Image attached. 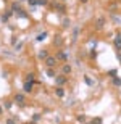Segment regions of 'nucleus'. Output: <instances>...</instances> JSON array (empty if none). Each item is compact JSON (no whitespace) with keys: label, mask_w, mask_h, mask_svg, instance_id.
Wrapping results in <instances>:
<instances>
[{"label":"nucleus","mask_w":121,"mask_h":124,"mask_svg":"<svg viewBox=\"0 0 121 124\" xmlns=\"http://www.w3.org/2000/svg\"><path fill=\"white\" fill-rule=\"evenodd\" d=\"M44 63H45V66L47 68H56V64H58V61H56V58L55 56H52V55H48L44 60Z\"/></svg>","instance_id":"nucleus-1"},{"label":"nucleus","mask_w":121,"mask_h":124,"mask_svg":"<svg viewBox=\"0 0 121 124\" xmlns=\"http://www.w3.org/2000/svg\"><path fill=\"white\" fill-rule=\"evenodd\" d=\"M66 82H68V76H65V74H58V76L55 78L56 87H61V85H65Z\"/></svg>","instance_id":"nucleus-2"},{"label":"nucleus","mask_w":121,"mask_h":124,"mask_svg":"<svg viewBox=\"0 0 121 124\" xmlns=\"http://www.w3.org/2000/svg\"><path fill=\"white\" fill-rule=\"evenodd\" d=\"M55 58H56V61H58V63H68V55H66L63 50H58V52H56Z\"/></svg>","instance_id":"nucleus-3"},{"label":"nucleus","mask_w":121,"mask_h":124,"mask_svg":"<svg viewBox=\"0 0 121 124\" xmlns=\"http://www.w3.org/2000/svg\"><path fill=\"white\" fill-rule=\"evenodd\" d=\"M13 101L16 103V105H19V106H24L26 105V97H24V93H16L15 98H13Z\"/></svg>","instance_id":"nucleus-4"},{"label":"nucleus","mask_w":121,"mask_h":124,"mask_svg":"<svg viewBox=\"0 0 121 124\" xmlns=\"http://www.w3.org/2000/svg\"><path fill=\"white\" fill-rule=\"evenodd\" d=\"M105 23H107V19H105V16H98L97 19H95V29H103V26H105Z\"/></svg>","instance_id":"nucleus-5"},{"label":"nucleus","mask_w":121,"mask_h":124,"mask_svg":"<svg viewBox=\"0 0 121 124\" xmlns=\"http://www.w3.org/2000/svg\"><path fill=\"white\" fill-rule=\"evenodd\" d=\"M63 44H65V39H63V36H61V34H56V36L53 37V45H55V47H61Z\"/></svg>","instance_id":"nucleus-6"},{"label":"nucleus","mask_w":121,"mask_h":124,"mask_svg":"<svg viewBox=\"0 0 121 124\" xmlns=\"http://www.w3.org/2000/svg\"><path fill=\"white\" fill-rule=\"evenodd\" d=\"M71 71H73V68H71L70 63H63L61 64V74H65V76H70Z\"/></svg>","instance_id":"nucleus-7"},{"label":"nucleus","mask_w":121,"mask_h":124,"mask_svg":"<svg viewBox=\"0 0 121 124\" xmlns=\"http://www.w3.org/2000/svg\"><path fill=\"white\" fill-rule=\"evenodd\" d=\"M113 44H115V48H116V50H121V34L120 32L115 34V37H113Z\"/></svg>","instance_id":"nucleus-8"},{"label":"nucleus","mask_w":121,"mask_h":124,"mask_svg":"<svg viewBox=\"0 0 121 124\" xmlns=\"http://www.w3.org/2000/svg\"><path fill=\"white\" fill-rule=\"evenodd\" d=\"M34 90V82H24L23 84V92L24 93H31Z\"/></svg>","instance_id":"nucleus-9"},{"label":"nucleus","mask_w":121,"mask_h":124,"mask_svg":"<svg viewBox=\"0 0 121 124\" xmlns=\"http://www.w3.org/2000/svg\"><path fill=\"white\" fill-rule=\"evenodd\" d=\"M52 5H53V8H55L56 11H60V13H65L66 11V7L63 3H60V2H53Z\"/></svg>","instance_id":"nucleus-10"},{"label":"nucleus","mask_w":121,"mask_h":124,"mask_svg":"<svg viewBox=\"0 0 121 124\" xmlns=\"http://www.w3.org/2000/svg\"><path fill=\"white\" fill-rule=\"evenodd\" d=\"M19 10H23L21 8V3H19V2H13V3H11V11H13V13H18Z\"/></svg>","instance_id":"nucleus-11"},{"label":"nucleus","mask_w":121,"mask_h":124,"mask_svg":"<svg viewBox=\"0 0 121 124\" xmlns=\"http://www.w3.org/2000/svg\"><path fill=\"white\" fill-rule=\"evenodd\" d=\"M34 81H36V74H34V73H28V74H26L24 82H34Z\"/></svg>","instance_id":"nucleus-12"},{"label":"nucleus","mask_w":121,"mask_h":124,"mask_svg":"<svg viewBox=\"0 0 121 124\" xmlns=\"http://www.w3.org/2000/svg\"><path fill=\"white\" fill-rule=\"evenodd\" d=\"M47 56H48V52L44 48V50H39V53H37V58L39 60H45Z\"/></svg>","instance_id":"nucleus-13"},{"label":"nucleus","mask_w":121,"mask_h":124,"mask_svg":"<svg viewBox=\"0 0 121 124\" xmlns=\"http://www.w3.org/2000/svg\"><path fill=\"white\" fill-rule=\"evenodd\" d=\"M47 36H48V32H47V31H44V32H40V34H37V37H36V40H37V42L45 40V39H47Z\"/></svg>","instance_id":"nucleus-14"},{"label":"nucleus","mask_w":121,"mask_h":124,"mask_svg":"<svg viewBox=\"0 0 121 124\" xmlns=\"http://www.w3.org/2000/svg\"><path fill=\"white\" fill-rule=\"evenodd\" d=\"M11 16H13V11L10 10V11H7V13L2 15V21H3V23H7V21H8V19L11 18Z\"/></svg>","instance_id":"nucleus-15"},{"label":"nucleus","mask_w":121,"mask_h":124,"mask_svg":"<svg viewBox=\"0 0 121 124\" xmlns=\"http://www.w3.org/2000/svg\"><path fill=\"white\" fill-rule=\"evenodd\" d=\"M112 84L115 85V87H121V78H118V76H116V78H113Z\"/></svg>","instance_id":"nucleus-16"},{"label":"nucleus","mask_w":121,"mask_h":124,"mask_svg":"<svg viewBox=\"0 0 121 124\" xmlns=\"http://www.w3.org/2000/svg\"><path fill=\"white\" fill-rule=\"evenodd\" d=\"M55 95L61 98V97H65V90H63L61 87H56V89H55Z\"/></svg>","instance_id":"nucleus-17"},{"label":"nucleus","mask_w":121,"mask_h":124,"mask_svg":"<svg viewBox=\"0 0 121 124\" xmlns=\"http://www.w3.org/2000/svg\"><path fill=\"white\" fill-rule=\"evenodd\" d=\"M47 76H48V78H56L55 68H48V69H47Z\"/></svg>","instance_id":"nucleus-18"},{"label":"nucleus","mask_w":121,"mask_h":124,"mask_svg":"<svg viewBox=\"0 0 121 124\" xmlns=\"http://www.w3.org/2000/svg\"><path fill=\"white\" fill-rule=\"evenodd\" d=\"M16 16H18V18H28V13H26L24 10H19L18 13H16Z\"/></svg>","instance_id":"nucleus-19"},{"label":"nucleus","mask_w":121,"mask_h":124,"mask_svg":"<svg viewBox=\"0 0 121 124\" xmlns=\"http://www.w3.org/2000/svg\"><path fill=\"white\" fill-rule=\"evenodd\" d=\"M108 76H110V78H116V76H118V71H116V69H110V71H108Z\"/></svg>","instance_id":"nucleus-20"},{"label":"nucleus","mask_w":121,"mask_h":124,"mask_svg":"<svg viewBox=\"0 0 121 124\" xmlns=\"http://www.w3.org/2000/svg\"><path fill=\"white\" fill-rule=\"evenodd\" d=\"M61 26H63V28H70V26H71V21H70L68 18H65V19H63V24H61Z\"/></svg>","instance_id":"nucleus-21"},{"label":"nucleus","mask_w":121,"mask_h":124,"mask_svg":"<svg viewBox=\"0 0 121 124\" xmlns=\"http://www.w3.org/2000/svg\"><path fill=\"white\" fill-rule=\"evenodd\" d=\"M78 36H79V29L76 28V29H74V34H73V44L78 40Z\"/></svg>","instance_id":"nucleus-22"},{"label":"nucleus","mask_w":121,"mask_h":124,"mask_svg":"<svg viewBox=\"0 0 121 124\" xmlns=\"http://www.w3.org/2000/svg\"><path fill=\"white\" fill-rule=\"evenodd\" d=\"M76 119H78V123H84V121H86V116H84V115H78V116H76Z\"/></svg>","instance_id":"nucleus-23"},{"label":"nucleus","mask_w":121,"mask_h":124,"mask_svg":"<svg viewBox=\"0 0 121 124\" xmlns=\"http://www.w3.org/2000/svg\"><path fill=\"white\" fill-rule=\"evenodd\" d=\"M40 118H42V115H39V113H36V115L32 116V123H37V121L40 119Z\"/></svg>","instance_id":"nucleus-24"},{"label":"nucleus","mask_w":121,"mask_h":124,"mask_svg":"<svg viewBox=\"0 0 121 124\" xmlns=\"http://www.w3.org/2000/svg\"><path fill=\"white\" fill-rule=\"evenodd\" d=\"M47 3H48V0H37V5H40V7H45Z\"/></svg>","instance_id":"nucleus-25"},{"label":"nucleus","mask_w":121,"mask_h":124,"mask_svg":"<svg viewBox=\"0 0 121 124\" xmlns=\"http://www.w3.org/2000/svg\"><path fill=\"white\" fill-rule=\"evenodd\" d=\"M92 124H102V118H94Z\"/></svg>","instance_id":"nucleus-26"},{"label":"nucleus","mask_w":121,"mask_h":124,"mask_svg":"<svg viewBox=\"0 0 121 124\" xmlns=\"http://www.w3.org/2000/svg\"><path fill=\"white\" fill-rule=\"evenodd\" d=\"M11 106H13V103H11V101H5V108H7V110H10V108H11Z\"/></svg>","instance_id":"nucleus-27"},{"label":"nucleus","mask_w":121,"mask_h":124,"mask_svg":"<svg viewBox=\"0 0 121 124\" xmlns=\"http://www.w3.org/2000/svg\"><path fill=\"white\" fill-rule=\"evenodd\" d=\"M5 124H16V119H15V118H10V119H7Z\"/></svg>","instance_id":"nucleus-28"},{"label":"nucleus","mask_w":121,"mask_h":124,"mask_svg":"<svg viewBox=\"0 0 121 124\" xmlns=\"http://www.w3.org/2000/svg\"><path fill=\"white\" fill-rule=\"evenodd\" d=\"M97 56V52H95V48H90V58H95Z\"/></svg>","instance_id":"nucleus-29"},{"label":"nucleus","mask_w":121,"mask_h":124,"mask_svg":"<svg viewBox=\"0 0 121 124\" xmlns=\"http://www.w3.org/2000/svg\"><path fill=\"white\" fill-rule=\"evenodd\" d=\"M84 81H86V84H87V85H92V84H94L92 81H90V79L87 78V76H84Z\"/></svg>","instance_id":"nucleus-30"},{"label":"nucleus","mask_w":121,"mask_h":124,"mask_svg":"<svg viewBox=\"0 0 121 124\" xmlns=\"http://www.w3.org/2000/svg\"><path fill=\"white\" fill-rule=\"evenodd\" d=\"M28 2H29V5H32V7L37 5V0H28Z\"/></svg>","instance_id":"nucleus-31"},{"label":"nucleus","mask_w":121,"mask_h":124,"mask_svg":"<svg viewBox=\"0 0 121 124\" xmlns=\"http://www.w3.org/2000/svg\"><path fill=\"white\" fill-rule=\"evenodd\" d=\"M21 47H23V44H21V42H19V44H16V45H15V50H19V48H21Z\"/></svg>","instance_id":"nucleus-32"},{"label":"nucleus","mask_w":121,"mask_h":124,"mask_svg":"<svg viewBox=\"0 0 121 124\" xmlns=\"http://www.w3.org/2000/svg\"><path fill=\"white\" fill-rule=\"evenodd\" d=\"M11 44H13V45H16V36L11 37Z\"/></svg>","instance_id":"nucleus-33"},{"label":"nucleus","mask_w":121,"mask_h":124,"mask_svg":"<svg viewBox=\"0 0 121 124\" xmlns=\"http://www.w3.org/2000/svg\"><path fill=\"white\" fill-rule=\"evenodd\" d=\"M79 2H81V3H87L89 0H79Z\"/></svg>","instance_id":"nucleus-34"},{"label":"nucleus","mask_w":121,"mask_h":124,"mask_svg":"<svg viewBox=\"0 0 121 124\" xmlns=\"http://www.w3.org/2000/svg\"><path fill=\"white\" fill-rule=\"evenodd\" d=\"M2 113H3V110H2V106H0V115H2Z\"/></svg>","instance_id":"nucleus-35"},{"label":"nucleus","mask_w":121,"mask_h":124,"mask_svg":"<svg viewBox=\"0 0 121 124\" xmlns=\"http://www.w3.org/2000/svg\"><path fill=\"white\" fill-rule=\"evenodd\" d=\"M118 58H120V61H121V55H118Z\"/></svg>","instance_id":"nucleus-36"},{"label":"nucleus","mask_w":121,"mask_h":124,"mask_svg":"<svg viewBox=\"0 0 121 124\" xmlns=\"http://www.w3.org/2000/svg\"><path fill=\"white\" fill-rule=\"evenodd\" d=\"M87 124H92V123H87Z\"/></svg>","instance_id":"nucleus-37"}]
</instances>
